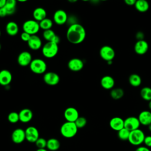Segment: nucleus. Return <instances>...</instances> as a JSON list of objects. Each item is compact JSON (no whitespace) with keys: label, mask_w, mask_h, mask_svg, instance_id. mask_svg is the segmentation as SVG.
I'll list each match as a JSON object with an SVG mask.
<instances>
[{"label":"nucleus","mask_w":151,"mask_h":151,"mask_svg":"<svg viewBox=\"0 0 151 151\" xmlns=\"http://www.w3.org/2000/svg\"><path fill=\"white\" fill-rule=\"evenodd\" d=\"M86 37L84 27L79 23L68 26L66 32V38L68 42L73 44H79L83 42Z\"/></svg>","instance_id":"nucleus-1"},{"label":"nucleus","mask_w":151,"mask_h":151,"mask_svg":"<svg viewBox=\"0 0 151 151\" xmlns=\"http://www.w3.org/2000/svg\"><path fill=\"white\" fill-rule=\"evenodd\" d=\"M78 129L74 122L66 121L61 125L60 133L65 138H72L76 135Z\"/></svg>","instance_id":"nucleus-2"},{"label":"nucleus","mask_w":151,"mask_h":151,"mask_svg":"<svg viewBox=\"0 0 151 151\" xmlns=\"http://www.w3.org/2000/svg\"><path fill=\"white\" fill-rule=\"evenodd\" d=\"M42 55L47 58L54 57L58 52V45L51 41H48L44 44L41 49Z\"/></svg>","instance_id":"nucleus-3"},{"label":"nucleus","mask_w":151,"mask_h":151,"mask_svg":"<svg viewBox=\"0 0 151 151\" xmlns=\"http://www.w3.org/2000/svg\"><path fill=\"white\" fill-rule=\"evenodd\" d=\"M29 66L31 71L36 74H44L47 68L46 62L41 58L32 59Z\"/></svg>","instance_id":"nucleus-4"},{"label":"nucleus","mask_w":151,"mask_h":151,"mask_svg":"<svg viewBox=\"0 0 151 151\" xmlns=\"http://www.w3.org/2000/svg\"><path fill=\"white\" fill-rule=\"evenodd\" d=\"M145 136L143 131L140 129H137L130 132L129 137L127 140L131 145L139 146L143 143Z\"/></svg>","instance_id":"nucleus-5"},{"label":"nucleus","mask_w":151,"mask_h":151,"mask_svg":"<svg viewBox=\"0 0 151 151\" xmlns=\"http://www.w3.org/2000/svg\"><path fill=\"white\" fill-rule=\"evenodd\" d=\"M40 27L39 22L35 19H28L25 21L22 24V29L31 35H36L40 31Z\"/></svg>","instance_id":"nucleus-6"},{"label":"nucleus","mask_w":151,"mask_h":151,"mask_svg":"<svg viewBox=\"0 0 151 151\" xmlns=\"http://www.w3.org/2000/svg\"><path fill=\"white\" fill-rule=\"evenodd\" d=\"M100 57L106 61H113L115 57V51L110 46L106 45L101 47L99 51Z\"/></svg>","instance_id":"nucleus-7"},{"label":"nucleus","mask_w":151,"mask_h":151,"mask_svg":"<svg viewBox=\"0 0 151 151\" xmlns=\"http://www.w3.org/2000/svg\"><path fill=\"white\" fill-rule=\"evenodd\" d=\"M43 80L47 85L54 86L59 83L60 78L57 73L52 71H49L44 74Z\"/></svg>","instance_id":"nucleus-8"},{"label":"nucleus","mask_w":151,"mask_h":151,"mask_svg":"<svg viewBox=\"0 0 151 151\" xmlns=\"http://www.w3.org/2000/svg\"><path fill=\"white\" fill-rule=\"evenodd\" d=\"M25 139L30 143H35L40 137L39 132L37 127L33 126H28L25 130Z\"/></svg>","instance_id":"nucleus-9"},{"label":"nucleus","mask_w":151,"mask_h":151,"mask_svg":"<svg viewBox=\"0 0 151 151\" xmlns=\"http://www.w3.org/2000/svg\"><path fill=\"white\" fill-rule=\"evenodd\" d=\"M140 125L138 118L135 116H130L124 120V127L129 131L139 129Z\"/></svg>","instance_id":"nucleus-10"},{"label":"nucleus","mask_w":151,"mask_h":151,"mask_svg":"<svg viewBox=\"0 0 151 151\" xmlns=\"http://www.w3.org/2000/svg\"><path fill=\"white\" fill-rule=\"evenodd\" d=\"M68 15L63 9L57 10L53 15V21L58 25H62L66 24Z\"/></svg>","instance_id":"nucleus-11"},{"label":"nucleus","mask_w":151,"mask_h":151,"mask_svg":"<svg viewBox=\"0 0 151 151\" xmlns=\"http://www.w3.org/2000/svg\"><path fill=\"white\" fill-rule=\"evenodd\" d=\"M32 60L31 53L27 51H24L20 52L17 58L18 64L22 67L29 65Z\"/></svg>","instance_id":"nucleus-12"},{"label":"nucleus","mask_w":151,"mask_h":151,"mask_svg":"<svg viewBox=\"0 0 151 151\" xmlns=\"http://www.w3.org/2000/svg\"><path fill=\"white\" fill-rule=\"evenodd\" d=\"M83 61L78 58H73L70 59L67 64L69 70L72 71L77 72L81 70L84 67Z\"/></svg>","instance_id":"nucleus-13"},{"label":"nucleus","mask_w":151,"mask_h":151,"mask_svg":"<svg viewBox=\"0 0 151 151\" xmlns=\"http://www.w3.org/2000/svg\"><path fill=\"white\" fill-rule=\"evenodd\" d=\"M64 116L66 121L74 122L79 117V113L76 108L73 107H69L64 110Z\"/></svg>","instance_id":"nucleus-14"},{"label":"nucleus","mask_w":151,"mask_h":151,"mask_svg":"<svg viewBox=\"0 0 151 151\" xmlns=\"http://www.w3.org/2000/svg\"><path fill=\"white\" fill-rule=\"evenodd\" d=\"M11 139L14 143L20 144L25 139V130L21 128L15 129L11 134Z\"/></svg>","instance_id":"nucleus-15"},{"label":"nucleus","mask_w":151,"mask_h":151,"mask_svg":"<svg viewBox=\"0 0 151 151\" xmlns=\"http://www.w3.org/2000/svg\"><path fill=\"white\" fill-rule=\"evenodd\" d=\"M149 50V44L145 40L137 41L134 46V52L140 55L145 54Z\"/></svg>","instance_id":"nucleus-16"},{"label":"nucleus","mask_w":151,"mask_h":151,"mask_svg":"<svg viewBox=\"0 0 151 151\" xmlns=\"http://www.w3.org/2000/svg\"><path fill=\"white\" fill-rule=\"evenodd\" d=\"M29 48L34 51L40 50L42 47V42L40 37L37 35L31 36L29 41L27 42Z\"/></svg>","instance_id":"nucleus-17"},{"label":"nucleus","mask_w":151,"mask_h":151,"mask_svg":"<svg viewBox=\"0 0 151 151\" xmlns=\"http://www.w3.org/2000/svg\"><path fill=\"white\" fill-rule=\"evenodd\" d=\"M12 80V75L9 70L4 69L0 71V85L8 86L11 83Z\"/></svg>","instance_id":"nucleus-18"},{"label":"nucleus","mask_w":151,"mask_h":151,"mask_svg":"<svg viewBox=\"0 0 151 151\" xmlns=\"http://www.w3.org/2000/svg\"><path fill=\"white\" fill-rule=\"evenodd\" d=\"M140 124L147 126L151 124V111L149 110L142 111L137 117Z\"/></svg>","instance_id":"nucleus-19"},{"label":"nucleus","mask_w":151,"mask_h":151,"mask_svg":"<svg viewBox=\"0 0 151 151\" xmlns=\"http://www.w3.org/2000/svg\"><path fill=\"white\" fill-rule=\"evenodd\" d=\"M109 126L112 130L118 132L124 127V120L120 117H112L110 120Z\"/></svg>","instance_id":"nucleus-20"},{"label":"nucleus","mask_w":151,"mask_h":151,"mask_svg":"<svg viewBox=\"0 0 151 151\" xmlns=\"http://www.w3.org/2000/svg\"><path fill=\"white\" fill-rule=\"evenodd\" d=\"M101 86L106 90H111L114 88L115 81L113 77L110 76H104L100 80Z\"/></svg>","instance_id":"nucleus-21"},{"label":"nucleus","mask_w":151,"mask_h":151,"mask_svg":"<svg viewBox=\"0 0 151 151\" xmlns=\"http://www.w3.org/2000/svg\"><path fill=\"white\" fill-rule=\"evenodd\" d=\"M18 113L19 121L24 123L30 122L33 117L32 111L28 108L22 109Z\"/></svg>","instance_id":"nucleus-22"},{"label":"nucleus","mask_w":151,"mask_h":151,"mask_svg":"<svg viewBox=\"0 0 151 151\" xmlns=\"http://www.w3.org/2000/svg\"><path fill=\"white\" fill-rule=\"evenodd\" d=\"M47 11L42 7H37L34 9L32 12V17L34 19L38 22H40L42 19L47 18Z\"/></svg>","instance_id":"nucleus-23"},{"label":"nucleus","mask_w":151,"mask_h":151,"mask_svg":"<svg viewBox=\"0 0 151 151\" xmlns=\"http://www.w3.org/2000/svg\"><path fill=\"white\" fill-rule=\"evenodd\" d=\"M5 31L9 36H15L19 32L18 25L14 21H9L6 24Z\"/></svg>","instance_id":"nucleus-24"},{"label":"nucleus","mask_w":151,"mask_h":151,"mask_svg":"<svg viewBox=\"0 0 151 151\" xmlns=\"http://www.w3.org/2000/svg\"><path fill=\"white\" fill-rule=\"evenodd\" d=\"M134 6L137 11L142 13L147 12L149 8V4L147 0H137Z\"/></svg>","instance_id":"nucleus-25"},{"label":"nucleus","mask_w":151,"mask_h":151,"mask_svg":"<svg viewBox=\"0 0 151 151\" xmlns=\"http://www.w3.org/2000/svg\"><path fill=\"white\" fill-rule=\"evenodd\" d=\"M17 0H6L4 7L5 8L8 15H13L17 9Z\"/></svg>","instance_id":"nucleus-26"},{"label":"nucleus","mask_w":151,"mask_h":151,"mask_svg":"<svg viewBox=\"0 0 151 151\" xmlns=\"http://www.w3.org/2000/svg\"><path fill=\"white\" fill-rule=\"evenodd\" d=\"M60 147V142L56 138H50L47 140V148L51 151H56Z\"/></svg>","instance_id":"nucleus-27"},{"label":"nucleus","mask_w":151,"mask_h":151,"mask_svg":"<svg viewBox=\"0 0 151 151\" xmlns=\"http://www.w3.org/2000/svg\"><path fill=\"white\" fill-rule=\"evenodd\" d=\"M129 83L133 87H139L142 84V78L137 74H132L129 77Z\"/></svg>","instance_id":"nucleus-28"},{"label":"nucleus","mask_w":151,"mask_h":151,"mask_svg":"<svg viewBox=\"0 0 151 151\" xmlns=\"http://www.w3.org/2000/svg\"><path fill=\"white\" fill-rule=\"evenodd\" d=\"M110 96L114 100H119L124 96V90L121 88H113L110 91Z\"/></svg>","instance_id":"nucleus-29"},{"label":"nucleus","mask_w":151,"mask_h":151,"mask_svg":"<svg viewBox=\"0 0 151 151\" xmlns=\"http://www.w3.org/2000/svg\"><path fill=\"white\" fill-rule=\"evenodd\" d=\"M140 95L144 100L149 101L151 100V88L149 87H143L140 90Z\"/></svg>","instance_id":"nucleus-30"},{"label":"nucleus","mask_w":151,"mask_h":151,"mask_svg":"<svg viewBox=\"0 0 151 151\" xmlns=\"http://www.w3.org/2000/svg\"><path fill=\"white\" fill-rule=\"evenodd\" d=\"M39 24H40V28L45 31V30L51 29L53 25V21L50 18H45V19L39 22Z\"/></svg>","instance_id":"nucleus-31"},{"label":"nucleus","mask_w":151,"mask_h":151,"mask_svg":"<svg viewBox=\"0 0 151 151\" xmlns=\"http://www.w3.org/2000/svg\"><path fill=\"white\" fill-rule=\"evenodd\" d=\"M56 35L57 34L51 29L45 30L43 31V33H42V37L44 39L47 41V42L48 41L52 42Z\"/></svg>","instance_id":"nucleus-32"},{"label":"nucleus","mask_w":151,"mask_h":151,"mask_svg":"<svg viewBox=\"0 0 151 151\" xmlns=\"http://www.w3.org/2000/svg\"><path fill=\"white\" fill-rule=\"evenodd\" d=\"M130 132L129 130L123 127L117 132V136L122 140H127L129 137Z\"/></svg>","instance_id":"nucleus-33"},{"label":"nucleus","mask_w":151,"mask_h":151,"mask_svg":"<svg viewBox=\"0 0 151 151\" xmlns=\"http://www.w3.org/2000/svg\"><path fill=\"white\" fill-rule=\"evenodd\" d=\"M8 120L11 123H16L19 121V113L15 111H12L8 115Z\"/></svg>","instance_id":"nucleus-34"},{"label":"nucleus","mask_w":151,"mask_h":151,"mask_svg":"<svg viewBox=\"0 0 151 151\" xmlns=\"http://www.w3.org/2000/svg\"><path fill=\"white\" fill-rule=\"evenodd\" d=\"M77 127L78 129H82L87 124V119L83 116H79L77 119L74 122Z\"/></svg>","instance_id":"nucleus-35"},{"label":"nucleus","mask_w":151,"mask_h":151,"mask_svg":"<svg viewBox=\"0 0 151 151\" xmlns=\"http://www.w3.org/2000/svg\"><path fill=\"white\" fill-rule=\"evenodd\" d=\"M47 140L43 137H39L35 142L38 149H44L47 147Z\"/></svg>","instance_id":"nucleus-36"},{"label":"nucleus","mask_w":151,"mask_h":151,"mask_svg":"<svg viewBox=\"0 0 151 151\" xmlns=\"http://www.w3.org/2000/svg\"><path fill=\"white\" fill-rule=\"evenodd\" d=\"M77 23H78V22H77V18L75 15H70L68 16V18H67L66 24H68V26L77 24Z\"/></svg>","instance_id":"nucleus-37"},{"label":"nucleus","mask_w":151,"mask_h":151,"mask_svg":"<svg viewBox=\"0 0 151 151\" xmlns=\"http://www.w3.org/2000/svg\"><path fill=\"white\" fill-rule=\"evenodd\" d=\"M143 143L145 144V146L150 148L151 147V136L148 135L146 136L143 141Z\"/></svg>","instance_id":"nucleus-38"},{"label":"nucleus","mask_w":151,"mask_h":151,"mask_svg":"<svg viewBox=\"0 0 151 151\" xmlns=\"http://www.w3.org/2000/svg\"><path fill=\"white\" fill-rule=\"evenodd\" d=\"M31 36V35L30 34L23 31L21 34V38L23 41L27 42L29 41Z\"/></svg>","instance_id":"nucleus-39"},{"label":"nucleus","mask_w":151,"mask_h":151,"mask_svg":"<svg viewBox=\"0 0 151 151\" xmlns=\"http://www.w3.org/2000/svg\"><path fill=\"white\" fill-rule=\"evenodd\" d=\"M144 38H145V35L142 31H138L136 34V38L137 40V41L143 40H144Z\"/></svg>","instance_id":"nucleus-40"},{"label":"nucleus","mask_w":151,"mask_h":151,"mask_svg":"<svg viewBox=\"0 0 151 151\" xmlns=\"http://www.w3.org/2000/svg\"><path fill=\"white\" fill-rule=\"evenodd\" d=\"M8 14L4 6L0 8V18H4Z\"/></svg>","instance_id":"nucleus-41"},{"label":"nucleus","mask_w":151,"mask_h":151,"mask_svg":"<svg viewBox=\"0 0 151 151\" xmlns=\"http://www.w3.org/2000/svg\"><path fill=\"white\" fill-rule=\"evenodd\" d=\"M135 151H150V149L146 146H139L136 149Z\"/></svg>","instance_id":"nucleus-42"},{"label":"nucleus","mask_w":151,"mask_h":151,"mask_svg":"<svg viewBox=\"0 0 151 151\" xmlns=\"http://www.w3.org/2000/svg\"><path fill=\"white\" fill-rule=\"evenodd\" d=\"M137 0H124V3L129 6H132V5H134L136 2Z\"/></svg>","instance_id":"nucleus-43"},{"label":"nucleus","mask_w":151,"mask_h":151,"mask_svg":"<svg viewBox=\"0 0 151 151\" xmlns=\"http://www.w3.org/2000/svg\"><path fill=\"white\" fill-rule=\"evenodd\" d=\"M6 0H0V8L3 7L6 2Z\"/></svg>","instance_id":"nucleus-44"},{"label":"nucleus","mask_w":151,"mask_h":151,"mask_svg":"<svg viewBox=\"0 0 151 151\" xmlns=\"http://www.w3.org/2000/svg\"><path fill=\"white\" fill-rule=\"evenodd\" d=\"M68 2H69L70 3H71V4H73V3H76L78 1V0H67Z\"/></svg>","instance_id":"nucleus-45"},{"label":"nucleus","mask_w":151,"mask_h":151,"mask_svg":"<svg viewBox=\"0 0 151 151\" xmlns=\"http://www.w3.org/2000/svg\"><path fill=\"white\" fill-rule=\"evenodd\" d=\"M90 1L93 4H96V3H98L99 2H100L99 0H90Z\"/></svg>","instance_id":"nucleus-46"},{"label":"nucleus","mask_w":151,"mask_h":151,"mask_svg":"<svg viewBox=\"0 0 151 151\" xmlns=\"http://www.w3.org/2000/svg\"><path fill=\"white\" fill-rule=\"evenodd\" d=\"M36 151H48V150L45 148H44V149H37Z\"/></svg>","instance_id":"nucleus-47"},{"label":"nucleus","mask_w":151,"mask_h":151,"mask_svg":"<svg viewBox=\"0 0 151 151\" xmlns=\"http://www.w3.org/2000/svg\"><path fill=\"white\" fill-rule=\"evenodd\" d=\"M148 107L151 110V100H150L148 103Z\"/></svg>","instance_id":"nucleus-48"},{"label":"nucleus","mask_w":151,"mask_h":151,"mask_svg":"<svg viewBox=\"0 0 151 151\" xmlns=\"http://www.w3.org/2000/svg\"><path fill=\"white\" fill-rule=\"evenodd\" d=\"M17 2H25L28 0H17Z\"/></svg>","instance_id":"nucleus-49"},{"label":"nucleus","mask_w":151,"mask_h":151,"mask_svg":"<svg viewBox=\"0 0 151 151\" xmlns=\"http://www.w3.org/2000/svg\"><path fill=\"white\" fill-rule=\"evenodd\" d=\"M148 126V129H149V130L151 132V124H150L149 126Z\"/></svg>","instance_id":"nucleus-50"},{"label":"nucleus","mask_w":151,"mask_h":151,"mask_svg":"<svg viewBox=\"0 0 151 151\" xmlns=\"http://www.w3.org/2000/svg\"><path fill=\"white\" fill-rule=\"evenodd\" d=\"M112 62H113V61H107V64H108L109 65H110V64H111Z\"/></svg>","instance_id":"nucleus-51"},{"label":"nucleus","mask_w":151,"mask_h":151,"mask_svg":"<svg viewBox=\"0 0 151 151\" xmlns=\"http://www.w3.org/2000/svg\"><path fill=\"white\" fill-rule=\"evenodd\" d=\"M81 1H85V2H86V1H90V0H81Z\"/></svg>","instance_id":"nucleus-52"},{"label":"nucleus","mask_w":151,"mask_h":151,"mask_svg":"<svg viewBox=\"0 0 151 151\" xmlns=\"http://www.w3.org/2000/svg\"><path fill=\"white\" fill-rule=\"evenodd\" d=\"M100 1H107V0H99Z\"/></svg>","instance_id":"nucleus-53"},{"label":"nucleus","mask_w":151,"mask_h":151,"mask_svg":"<svg viewBox=\"0 0 151 151\" xmlns=\"http://www.w3.org/2000/svg\"><path fill=\"white\" fill-rule=\"evenodd\" d=\"M1 44L0 43V50H1Z\"/></svg>","instance_id":"nucleus-54"},{"label":"nucleus","mask_w":151,"mask_h":151,"mask_svg":"<svg viewBox=\"0 0 151 151\" xmlns=\"http://www.w3.org/2000/svg\"><path fill=\"white\" fill-rule=\"evenodd\" d=\"M1 30H0V37H1Z\"/></svg>","instance_id":"nucleus-55"}]
</instances>
